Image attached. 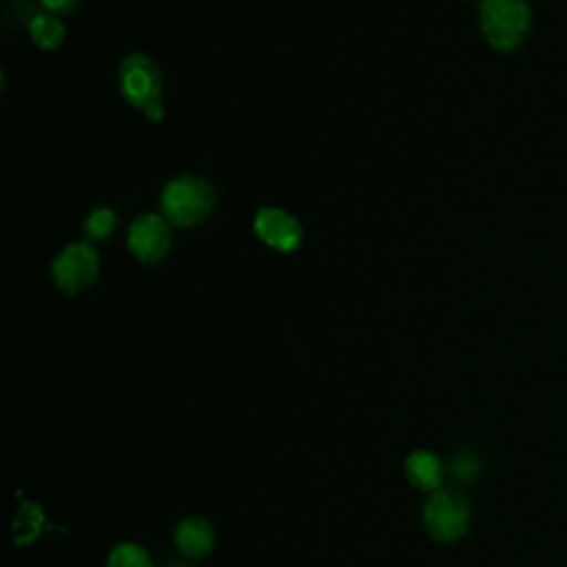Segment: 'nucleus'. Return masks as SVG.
<instances>
[{
    "instance_id": "nucleus-1",
    "label": "nucleus",
    "mask_w": 567,
    "mask_h": 567,
    "mask_svg": "<svg viewBox=\"0 0 567 567\" xmlns=\"http://www.w3.org/2000/svg\"><path fill=\"white\" fill-rule=\"evenodd\" d=\"M215 186L195 173L168 179L159 193V210L171 226L190 228L202 224L215 208Z\"/></svg>"
},
{
    "instance_id": "nucleus-2",
    "label": "nucleus",
    "mask_w": 567,
    "mask_h": 567,
    "mask_svg": "<svg viewBox=\"0 0 567 567\" xmlns=\"http://www.w3.org/2000/svg\"><path fill=\"white\" fill-rule=\"evenodd\" d=\"M478 22L492 49L503 53L514 51L529 31V4L527 0H481Z\"/></svg>"
},
{
    "instance_id": "nucleus-3",
    "label": "nucleus",
    "mask_w": 567,
    "mask_h": 567,
    "mask_svg": "<svg viewBox=\"0 0 567 567\" xmlns=\"http://www.w3.org/2000/svg\"><path fill=\"white\" fill-rule=\"evenodd\" d=\"M100 275V255L91 241L66 244L51 261V281L62 295H80Z\"/></svg>"
},
{
    "instance_id": "nucleus-4",
    "label": "nucleus",
    "mask_w": 567,
    "mask_h": 567,
    "mask_svg": "<svg viewBox=\"0 0 567 567\" xmlns=\"http://www.w3.org/2000/svg\"><path fill=\"white\" fill-rule=\"evenodd\" d=\"M423 525L434 540H458L470 527V503L452 487L436 489L423 505Z\"/></svg>"
},
{
    "instance_id": "nucleus-5",
    "label": "nucleus",
    "mask_w": 567,
    "mask_h": 567,
    "mask_svg": "<svg viewBox=\"0 0 567 567\" xmlns=\"http://www.w3.org/2000/svg\"><path fill=\"white\" fill-rule=\"evenodd\" d=\"M117 84L122 97L135 106L146 109L162 95V71L146 53H128L117 69Z\"/></svg>"
},
{
    "instance_id": "nucleus-6",
    "label": "nucleus",
    "mask_w": 567,
    "mask_h": 567,
    "mask_svg": "<svg viewBox=\"0 0 567 567\" xmlns=\"http://www.w3.org/2000/svg\"><path fill=\"white\" fill-rule=\"evenodd\" d=\"M126 248L140 264H157L171 250V224L159 213L137 215L126 230Z\"/></svg>"
},
{
    "instance_id": "nucleus-7",
    "label": "nucleus",
    "mask_w": 567,
    "mask_h": 567,
    "mask_svg": "<svg viewBox=\"0 0 567 567\" xmlns=\"http://www.w3.org/2000/svg\"><path fill=\"white\" fill-rule=\"evenodd\" d=\"M252 233L264 246L277 252H295L303 244L301 221L279 206L257 208L252 217Z\"/></svg>"
},
{
    "instance_id": "nucleus-8",
    "label": "nucleus",
    "mask_w": 567,
    "mask_h": 567,
    "mask_svg": "<svg viewBox=\"0 0 567 567\" xmlns=\"http://www.w3.org/2000/svg\"><path fill=\"white\" fill-rule=\"evenodd\" d=\"M175 545L188 558H204L215 545L210 523L202 516L184 518L175 529Z\"/></svg>"
},
{
    "instance_id": "nucleus-9",
    "label": "nucleus",
    "mask_w": 567,
    "mask_h": 567,
    "mask_svg": "<svg viewBox=\"0 0 567 567\" xmlns=\"http://www.w3.org/2000/svg\"><path fill=\"white\" fill-rule=\"evenodd\" d=\"M405 476L416 489L436 492L443 483V465L436 454L419 450L405 458Z\"/></svg>"
},
{
    "instance_id": "nucleus-10",
    "label": "nucleus",
    "mask_w": 567,
    "mask_h": 567,
    "mask_svg": "<svg viewBox=\"0 0 567 567\" xmlns=\"http://www.w3.org/2000/svg\"><path fill=\"white\" fill-rule=\"evenodd\" d=\"M27 29H29V38L33 40V44H38L44 51L58 49L64 42V35H66L64 22L60 20V16L49 13V11L31 13V18L27 22Z\"/></svg>"
},
{
    "instance_id": "nucleus-11",
    "label": "nucleus",
    "mask_w": 567,
    "mask_h": 567,
    "mask_svg": "<svg viewBox=\"0 0 567 567\" xmlns=\"http://www.w3.org/2000/svg\"><path fill=\"white\" fill-rule=\"evenodd\" d=\"M47 527H53L51 523H47V516L42 514V509L35 503L24 501L20 505V512L16 516L13 523V532H16V545H29L33 543Z\"/></svg>"
},
{
    "instance_id": "nucleus-12",
    "label": "nucleus",
    "mask_w": 567,
    "mask_h": 567,
    "mask_svg": "<svg viewBox=\"0 0 567 567\" xmlns=\"http://www.w3.org/2000/svg\"><path fill=\"white\" fill-rule=\"evenodd\" d=\"M117 226V215L113 208L109 206H95L86 217H84V224H82V233H84V239L86 241H102L106 237L113 235Z\"/></svg>"
},
{
    "instance_id": "nucleus-13",
    "label": "nucleus",
    "mask_w": 567,
    "mask_h": 567,
    "mask_svg": "<svg viewBox=\"0 0 567 567\" xmlns=\"http://www.w3.org/2000/svg\"><path fill=\"white\" fill-rule=\"evenodd\" d=\"M106 567H153V565L148 554L140 545L122 543L109 554Z\"/></svg>"
},
{
    "instance_id": "nucleus-14",
    "label": "nucleus",
    "mask_w": 567,
    "mask_h": 567,
    "mask_svg": "<svg viewBox=\"0 0 567 567\" xmlns=\"http://www.w3.org/2000/svg\"><path fill=\"white\" fill-rule=\"evenodd\" d=\"M450 470L458 481H472L478 474V456L472 450H461L452 456Z\"/></svg>"
},
{
    "instance_id": "nucleus-15",
    "label": "nucleus",
    "mask_w": 567,
    "mask_h": 567,
    "mask_svg": "<svg viewBox=\"0 0 567 567\" xmlns=\"http://www.w3.org/2000/svg\"><path fill=\"white\" fill-rule=\"evenodd\" d=\"M40 2H42L44 11L55 13V16H66V13L75 11L82 0H40Z\"/></svg>"
},
{
    "instance_id": "nucleus-16",
    "label": "nucleus",
    "mask_w": 567,
    "mask_h": 567,
    "mask_svg": "<svg viewBox=\"0 0 567 567\" xmlns=\"http://www.w3.org/2000/svg\"><path fill=\"white\" fill-rule=\"evenodd\" d=\"M144 111V115L151 120V122H159L162 117H164V104H162V100H155V102H151L146 109H142Z\"/></svg>"
},
{
    "instance_id": "nucleus-17",
    "label": "nucleus",
    "mask_w": 567,
    "mask_h": 567,
    "mask_svg": "<svg viewBox=\"0 0 567 567\" xmlns=\"http://www.w3.org/2000/svg\"><path fill=\"white\" fill-rule=\"evenodd\" d=\"M166 567H186V565H179V563H171V565H166Z\"/></svg>"
}]
</instances>
